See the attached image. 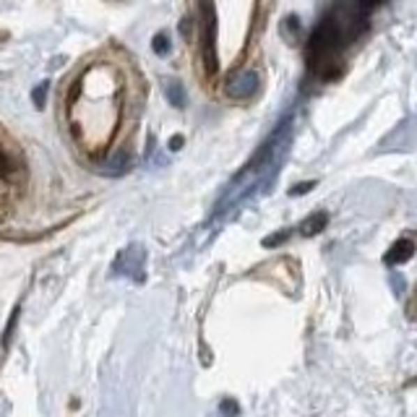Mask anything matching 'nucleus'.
I'll return each mask as SVG.
<instances>
[{"label": "nucleus", "instance_id": "1", "mask_svg": "<svg viewBox=\"0 0 417 417\" xmlns=\"http://www.w3.org/2000/svg\"><path fill=\"white\" fill-rule=\"evenodd\" d=\"M201 24H204V63H206V73L214 76L219 68L217 55V13H214V3L204 0L201 3Z\"/></svg>", "mask_w": 417, "mask_h": 417}, {"label": "nucleus", "instance_id": "2", "mask_svg": "<svg viewBox=\"0 0 417 417\" xmlns=\"http://www.w3.org/2000/svg\"><path fill=\"white\" fill-rule=\"evenodd\" d=\"M259 89V73L256 70H240L238 76L227 81V97L235 102L250 100Z\"/></svg>", "mask_w": 417, "mask_h": 417}, {"label": "nucleus", "instance_id": "3", "mask_svg": "<svg viewBox=\"0 0 417 417\" xmlns=\"http://www.w3.org/2000/svg\"><path fill=\"white\" fill-rule=\"evenodd\" d=\"M415 256V243L409 238H402L397 240L394 245H391V250H388L386 256H384V261H386L388 266H399V264H404V261H409Z\"/></svg>", "mask_w": 417, "mask_h": 417}, {"label": "nucleus", "instance_id": "4", "mask_svg": "<svg viewBox=\"0 0 417 417\" xmlns=\"http://www.w3.org/2000/svg\"><path fill=\"white\" fill-rule=\"evenodd\" d=\"M328 225V214L326 211H316V214H310L303 225H300V232L305 235V238H310V235H318V232H324Z\"/></svg>", "mask_w": 417, "mask_h": 417}, {"label": "nucleus", "instance_id": "5", "mask_svg": "<svg viewBox=\"0 0 417 417\" xmlns=\"http://www.w3.org/2000/svg\"><path fill=\"white\" fill-rule=\"evenodd\" d=\"M165 97H167V102L172 107L180 109L185 105V89H183V84H180V81H167V84H165Z\"/></svg>", "mask_w": 417, "mask_h": 417}, {"label": "nucleus", "instance_id": "6", "mask_svg": "<svg viewBox=\"0 0 417 417\" xmlns=\"http://www.w3.org/2000/svg\"><path fill=\"white\" fill-rule=\"evenodd\" d=\"M151 50L157 52L159 58H165V55L169 52V37L165 34V31H157V34H154V40H151Z\"/></svg>", "mask_w": 417, "mask_h": 417}, {"label": "nucleus", "instance_id": "7", "mask_svg": "<svg viewBox=\"0 0 417 417\" xmlns=\"http://www.w3.org/2000/svg\"><path fill=\"white\" fill-rule=\"evenodd\" d=\"M47 89H50V84H47V81H42L40 86L31 91V102H34V107H37V109L45 107V100H47Z\"/></svg>", "mask_w": 417, "mask_h": 417}, {"label": "nucleus", "instance_id": "8", "mask_svg": "<svg viewBox=\"0 0 417 417\" xmlns=\"http://www.w3.org/2000/svg\"><path fill=\"white\" fill-rule=\"evenodd\" d=\"M19 313H21V308H19V305H16V308H13V313H10L8 326H6V334H3V347H8V344H10V337H13V328H16V321H19Z\"/></svg>", "mask_w": 417, "mask_h": 417}, {"label": "nucleus", "instance_id": "9", "mask_svg": "<svg viewBox=\"0 0 417 417\" xmlns=\"http://www.w3.org/2000/svg\"><path fill=\"white\" fill-rule=\"evenodd\" d=\"M287 238H289V229H285V232H277V235H268V238H264L261 243H264V248H277V245H282Z\"/></svg>", "mask_w": 417, "mask_h": 417}, {"label": "nucleus", "instance_id": "10", "mask_svg": "<svg viewBox=\"0 0 417 417\" xmlns=\"http://www.w3.org/2000/svg\"><path fill=\"white\" fill-rule=\"evenodd\" d=\"M310 188H316V183H298V185H295V188H289V196H305V193H308Z\"/></svg>", "mask_w": 417, "mask_h": 417}, {"label": "nucleus", "instance_id": "11", "mask_svg": "<svg viewBox=\"0 0 417 417\" xmlns=\"http://www.w3.org/2000/svg\"><path fill=\"white\" fill-rule=\"evenodd\" d=\"M219 412H225V415H238L240 407L235 404V402H229V399H225V402L219 404Z\"/></svg>", "mask_w": 417, "mask_h": 417}, {"label": "nucleus", "instance_id": "12", "mask_svg": "<svg viewBox=\"0 0 417 417\" xmlns=\"http://www.w3.org/2000/svg\"><path fill=\"white\" fill-rule=\"evenodd\" d=\"M169 149H172V151H180V149H183V136H180V133H178V136H172V139H169Z\"/></svg>", "mask_w": 417, "mask_h": 417}]
</instances>
